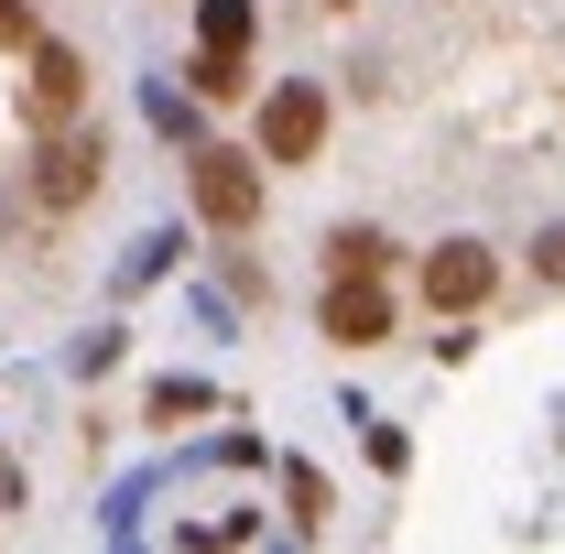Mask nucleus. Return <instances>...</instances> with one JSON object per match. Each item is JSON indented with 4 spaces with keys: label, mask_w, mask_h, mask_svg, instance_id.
I'll return each instance as SVG.
<instances>
[{
    "label": "nucleus",
    "mask_w": 565,
    "mask_h": 554,
    "mask_svg": "<svg viewBox=\"0 0 565 554\" xmlns=\"http://www.w3.org/2000/svg\"><path fill=\"white\" fill-rule=\"evenodd\" d=\"M316 316H327L338 348H381V338H392V294H381V273H338Z\"/></svg>",
    "instance_id": "1"
},
{
    "label": "nucleus",
    "mask_w": 565,
    "mask_h": 554,
    "mask_svg": "<svg viewBox=\"0 0 565 554\" xmlns=\"http://www.w3.org/2000/svg\"><path fill=\"white\" fill-rule=\"evenodd\" d=\"M0 33H33V22H22V0H0Z\"/></svg>",
    "instance_id": "11"
},
{
    "label": "nucleus",
    "mask_w": 565,
    "mask_h": 554,
    "mask_svg": "<svg viewBox=\"0 0 565 554\" xmlns=\"http://www.w3.org/2000/svg\"><path fill=\"white\" fill-rule=\"evenodd\" d=\"M76 87H87V66H76L66 44H33V120H66Z\"/></svg>",
    "instance_id": "6"
},
{
    "label": "nucleus",
    "mask_w": 565,
    "mask_h": 554,
    "mask_svg": "<svg viewBox=\"0 0 565 554\" xmlns=\"http://www.w3.org/2000/svg\"><path fill=\"white\" fill-rule=\"evenodd\" d=\"M327 262H338V273H381V262H392V239H381V228H338V239H327Z\"/></svg>",
    "instance_id": "8"
},
{
    "label": "nucleus",
    "mask_w": 565,
    "mask_h": 554,
    "mask_svg": "<svg viewBox=\"0 0 565 554\" xmlns=\"http://www.w3.org/2000/svg\"><path fill=\"white\" fill-rule=\"evenodd\" d=\"M196 98H239V55H196Z\"/></svg>",
    "instance_id": "9"
},
{
    "label": "nucleus",
    "mask_w": 565,
    "mask_h": 554,
    "mask_svg": "<svg viewBox=\"0 0 565 554\" xmlns=\"http://www.w3.org/2000/svg\"><path fill=\"white\" fill-rule=\"evenodd\" d=\"M196 217H217V228H250V217H262V174H250L239 152H196Z\"/></svg>",
    "instance_id": "3"
},
{
    "label": "nucleus",
    "mask_w": 565,
    "mask_h": 554,
    "mask_svg": "<svg viewBox=\"0 0 565 554\" xmlns=\"http://www.w3.org/2000/svg\"><path fill=\"white\" fill-rule=\"evenodd\" d=\"M316 141H327V98H316V87H273V98H262V152H273V163H305Z\"/></svg>",
    "instance_id": "4"
},
{
    "label": "nucleus",
    "mask_w": 565,
    "mask_h": 554,
    "mask_svg": "<svg viewBox=\"0 0 565 554\" xmlns=\"http://www.w3.org/2000/svg\"><path fill=\"white\" fill-rule=\"evenodd\" d=\"M196 33H207V55H239V44H250V0H207Z\"/></svg>",
    "instance_id": "7"
},
{
    "label": "nucleus",
    "mask_w": 565,
    "mask_h": 554,
    "mask_svg": "<svg viewBox=\"0 0 565 554\" xmlns=\"http://www.w3.org/2000/svg\"><path fill=\"white\" fill-rule=\"evenodd\" d=\"M533 262H544V283H565V228H544V251H533Z\"/></svg>",
    "instance_id": "10"
},
{
    "label": "nucleus",
    "mask_w": 565,
    "mask_h": 554,
    "mask_svg": "<svg viewBox=\"0 0 565 554\" xmlns=\"http://www.w3.org/2000/svg\"><path fill=\"white\" fill-rule=\"evenodd\" d=\"M87 185H98V152H87V141H44V163H33V196H44V207H76Z\"/></svg>",
    "instance_id": "5"
},
{
    "label": "nucleus",
    "mask_w": 565,
    "mask_h": 554,
    "mask_svg": "<svg viewBox=\"0 0 565 554\" xmlns=\"http://www.w3.org/2000/svg\"><path fill=\"white\" fill-rule=\"evenodd\" d=\"M424 305H435V316H479V305H490V251H479V239H446V251L424 262Z\"/></svg>",
    "instance_id": "2"
}]
</instances>
